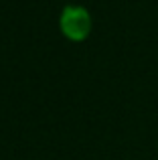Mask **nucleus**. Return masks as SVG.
<instances>
[{
    "label": "nucleus",
    "instance_id": "1",
    "mask_svg": "<svg viewBox=\"0 0 158 160\" xmlns=\"http://www.w3.org/2000/svg\"><path fill=\"white\" fill-rule=\"evenodd\" d=\"M61 31L71 41L87 39L91 31V18L89 12L81 6H67L61 14Z\"/></svg>",
    "mask_w": 158,
    "mask_h": 160
}]
</instances>
